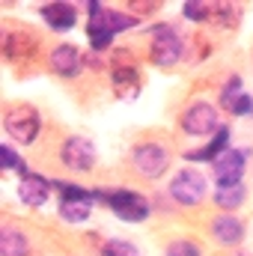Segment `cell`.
I'll list each match as a JSON object with an SVG mask.
<instances>
[{"label": "cell", "mask_w": 253, "mask_h": 256, "mask_svg": "<svg viewBox=\"0 0 253 256\" xmlns=\"http://www.w3.org/2000/svg\"><path fill=\"white\" fill-rule=\"evenodd\" d=\"M114 92L122 102H131L140 96V74L134 66H114Z\"/></svg>", "instance_id": "5bb4252c"}, {"label": "cell", "mask_w": 253, "mask_h": 256, "mask_svg": "<svg viewBox=\"0 0 253 256\" xmlns=\"http://www.w3.org/2000/svg\"><path fill=\"white\" fill-rule=\"evenodd\" d=\"M3 128H6V134L9 137H15L18 143H33L36 140V134H39V114H36V108H30V104H15V108H9V114L3 116Z\"/></svg>", "instance_id": "3957f363"}, {"label": "cell", "mask_w": 253, "mask_h": 256, "mask_svg": "<svg viewBox=\"0 0 253 256\" xmlns=\"http://www.w3.org/2000/svg\"><path fill=\"white\" fill-rule=\"evenodd\" d=\"M42 18L48 21L51 30H72L78 21V12L68 3H48V6H42Z\"/></svg>", "instance_id": "2e32d148"}, {"label": "cell", "mask_w": 253, "mask_h": 256, "mask_svg": "<svg viewBox=\"0 0 253 256\" xmlns=\"http://www.w3.org/2000/svg\"><path fill=\"white\" fill-rule=\"evenodd\" d=\"M0 155H3V170H21V176H27V167L18 164V155L12 152V146H3Z\"/></svg>", "instance_id": "d4e9b609"}, {"label": "cell", "mask_w": 253, "mask_h": 256, "mask_svg": "<svg viewBox=\"0 0 253 256\" xmlns=\"http://www.w3.org/2000/svg\"><path fill=\"white\" fill-rule=\"evenodd\" d=\"M242 96H244V92H242V78H238V74H232V78L226 80L224 92H220V104H224L226 110H232V108H236V102H238Z\"/></svg>", "instance_id": "44dd1931"}, {"label": "cell", "mask_w": 253, "mask_h": 256, "mask_svg": "<svg viewBox=\"0 0 253 256\" xmlns=\"http://www.w3.org/2000/svg\"><path fill=\"white\" fill-rule=\"evenodd\" d=\"M182 128L194 134V137H202V134H212V131H218V110L212 108V104H206V102H196V104H190L188 110L182 114Z\"/></svg>", "instance_id": "30bf717a"}, {"label": "cell", "mask_w": 253, "mask_h": 256, "mask_svg": "<svg viewBox=\"0 0 253 256\" xmlns=\"http://www.w3.org/2000/svg\"><path fill=\"white\" fill-rule=\"evenodd\" d=\"M185 18H190V21H208L212 18V3H185Z\"/></svg>", "instance_id": "603a6c76"}, {"label": "cell", "mask_w": 253, "mask_h": 256, "mask_svg": "<svg viewBox=\"0 0 253 256\" xmlns=\"http://www.w3.org/2000/svg\"><path fill=\"white\" fill-rule=\"evenodd\" d=\"M167 256H202V254H200V248L190 244V242H173V244L167 248Z\"/></svg>", "instance_id": "cb8c5ba5"}, {"label": "cell", "mask_w": 253, "mask_h": 256, "mask_svg": "<svg viewBox=\"0 0 253 256\" xmlns=\"http://www.w3.org/2000/svg\"><path fill=\"white\" fill-rule=\"evenodd\" d=\"M244 158H248V152L230 149V152H224V155H218V158L212 161V167H214V179H218V188L242 185V176H244Z\"/></svg>", "instance_id": "ba28073f"}, {"label": "cell", "mask_w": 253, "mask_h": 256, "mask_svg": "<svg viewBox=\"0 0 253 256\" xmlns=\"http://www.w3.org/2000/svg\"><path fill=\"white\" fill-rule=\"evenodd\" d=\"M226 143H230V128H218V137L214 140H208L202 149H196V152H188L185 155V161H214L218 155H224V149H226Z\"/></svg>", "instance_id": "e0dca14e"}, {"label": "cell", "mask_w": 253, "mask_h": 256, "mask_svg": "<svg viewBox=\"0 0 253 256\" xmlns=\"http://www.w3.org/2000/svg\"><path fill=\"white\" fill-rule=\"evenodd\" d=\"M244 185H226V188H218L214 191V202L220 206V208H238L242 202H244Z\"/></svg>", "instance_id": "d6986e66"}, {"label": "cell", "mask_w": 253, "mask_h": 256, "mask_svg": "<svg viewBox=\"0 0 253 256\" xmlns=\"http://www.w3.org/2000/svg\"><path fill=\"white\" fill-rule=\"evenodd\" d=\"M102 256H140V250L131 244V242H122V238H114L102 248Z\"/></svg>", "instance_id": "7402d4cb"}, {"label": "cell", "mask_w": 253, "mask_h": 256, "mask_svg": "<svg viewBox=\"0 0 253 256\" xmlns=\"http://www.w3.org/2000/svg\"><path fill=\"white\" fill-rule=\"evenodd\" d=\"M36 48H39V39L30 30H15V33H6L3 39V57L9 63H30Z\"/></svg>", "instance_id": "8fae6325"}, {"label": "cell", "mask_w": 253, "mask_h": 256, "mask_svg": "<svg viewBox=\"0 0 253 256\" xmlns=\"http://www.w3.org/2000/svg\"><path fill=\"white\" fill-rule=\"evenodd\" d=\"M208 21H214V24H220V27H236V24H238V9H236L232 3H214Z\"/></svg>", "instance_id": "ffe728a7"}, {"label": "cell", "mask_w": 253, "mask_h": 256, "mask_svg": "<svg viewBox=\"0 0 253 256\" xmlns=\"http://www.w3.org/2000/svg\"><path fill=\"white\" fill-rule=\"evenodd\" d=\"M48 194H51L48 179H42V176H36V173H27V176H21L18 196L24 200V206H30V208H39V206H45Z\"/></svg>", "instance_id": "4fadbf2b"}, {"label": "cell", "mask_w": 253, "mask_h": 256, "mask_svg": "<svg viewBox=\"0 0 253 256\" xmlns=\"http://www.w3.org/2000/svg\"><path fill=\"white\" fill-rule=\"evenodd\" d=\"M232 114H236V116H250V114H253V98H250V96H242V98L236 102Z\"/></svg>", "instance_id": "484cf974"}, {"label": "cell", "mask_w": 253, "mask_h": 256, "mask_svg": "<svg viewBox=\"0 0 253 256\" xmlns=\"http://www.w3.org/2000/svg\"><path fill=\"white\" fill-rule=\"evenodd\" d=\"M54 185H57V191L63 194V200H60V218L68 220V224H80V220H86L90 212H92L96 194L80 191V188H72V185H66V182H54Z\"/></svg>", "instance_id": "5b68a950"}, {"label": "cell", "mask_w": 253, "mask_h": 256, "mask_svg": "<svg viewBox=\"0 0 253 256\" xmlns=\"http://www.w3.org/2000/svg\"><path fill=\"white\" fill-rule=\"evenodd\" d=\"M96 200H104L114 208V214L128 220V224H137V220H146L149 218L146 196H140V194H134V191H98Z\"/></svg>", "instance_id": "7a4b0ae2"}, {"label": "cell", "mask_w": 253, "mask_h": 256, "mask_svg": "<svg viewBox=\"0 0 253 256\" xmlns=\"http://www.w3.org/2000/svg\"><path fill=\"white\" fill-rule=\"evenodd\" d=\"M131 161H134V167H137L143 176H149V179H158V176L167 170V164H170L167 149H161L158 143H143V146H137L134 155H131Z\"/></svg>", "instance_id": "9c48e42d"}, {"label": "cell", "mask_w": 253, "mask_h": 256, "mask_svg": "<svg viewBox=\"0 0 253 256\" xmlns=\"http://www.w3.org/2000/svg\"><path fill=\"white\" fill-rule=\"evenodd\" d=\"M131 9H134V12H140V15H152V12L158 9V3H155V0H149V3H143V0H134V3H131Z\"/></svg>", "instance_id": "4316f807"}, {"label": "cell", "mask_w": 253, "mask_h": 256, "mask_svg": "<svg viewBox=\"0 0 253 256\" xmlns=\"http://www.w3.org/2000/svg\"><path fill=\"white\" fill-rule=\"evenodd\" d=\"M170 194L182 206H196L206 196V176L196 170H179L170 182Z\"/></svg>", "instance_id": "8992f818"}, {"label": "cell", "mask_w": 253, "mask_h": 256, "mask_svg": "<svg viewBox=\"0 0 253 256\" xmlns=\"http://www.w3.org/2000/svg\"><path fill=\"white\" fill-rule=\"evenodd\" d=\"M86 66V60L80 57V51L74 45H57L51 51V68L60 74V78H74L80 68Z\"/></svg>", "instance_id": "7c38bea8"}, {"label": "cell", "mask_w": 253, "mask_h": 256, "mask_svg": "<svg viewBox=\"0 0 253 256\" xmlns=\"http://www.w3.org/2000/svg\"><path fill=\"white\" fill-rule=\"evenodd\" d=\"M27 250H30V244H27L24 232H18V230L0 232V254L3 256H27Z\"/></svg>", "instance_id": "ac0fdd59"}, {"label": "cell", "mask_w": 253, "mask_h": 256, "mask_svg": "<svg viewBox=\"0 0 253 256\" xmlns=\"http://www.w3.org/2000/svg\"><path fill=\"white\" fill-rule=\"evenodd\" d=\"M60 158L68 170H78V173H86L92 170L96 164V146L86 140V137H68L60 149Z\"/></svg>", "instance_id": "52a82bcc"}, {"label": "cell", "mask_w": 253, "mask_h": 256, "mask_svg": "<svg viewBox=\"0 0 253 256\" xmlns=\"http://www.w3.org/2000/svg\"><path fill=\"white\" fill-rule=\"evenodd\" d=\"M140 18L134 15H120V12H108L102 3H90V45L96 51H104L110 45V39L120 33V30H128V27H137Z\"/></svg>", "instance_id": "6da1fadb"}, {"label": "cell", "mask_w": 253, "mask_h": 256, "mask_svg": "<svg viewBox=\"0 0 253 256\" xmlns=\"http://www.w3.org/2000/svg\"><path fill=\"white\" fill-rule=\"evenodd\" d=\"M212 232H214V238L220 244H238L244 238V224L238 218H232V214H220V218H214Z\"/></svg>", "instance_id": "9a60e30c"}, {"label": "cell", "mask_w": 253, "mask_h": 256, "mask_svg": "<svg viewBox=\"0 0 253 256\" xmlns=\"http://www.w3.org/2000/svg\"><path fill=\"white\" fill-rule=\"evenodd\" d=\"M149 57H152V63L161 66V68L176 66L179 57H182V39H179V33H176L173 27H167V24H158V27L152 30Z\"/></svg>", "instance_id": "277c9868"}]
</instances>
